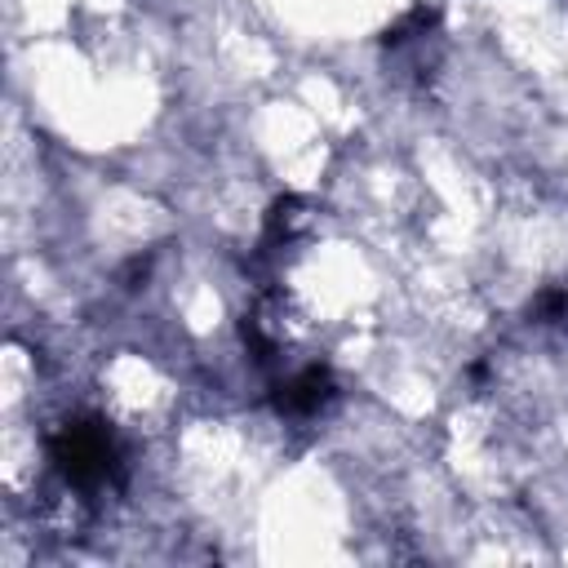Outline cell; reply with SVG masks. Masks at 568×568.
Returning a JSON list of instances; mask_svg holds the SVG:
<instances>
[{
    "label": "cell",
    "instance_id": "1",
    "mask_svg": "<svg viewBox=\"0 0 568 568\" xmlns=\"http://www.w3.org/2000/svg\"><path fill=\"white\" fill-rule=\"evenodd\" d=\"M49 453H53V466L62 470V479L75 484V488H98V484H106L111 470L120 466V453H115L111 430H106L102 422H93V417L67 422V426L53 435Z\"/></svg>",
    "mask_w": 568,
    "mask_h": 568
},
{
    "label": "cell",
    "instance_id": "2",
    "mask_svg": "<svg viewBox=\"0 0 568 568\" xmlns=\"http://www.w3.org/2000/svg\"><path fill=\"white\" fill-rule=\"evenodd\" d=\"M328 399H333V377L320 364H311V368H302V373H293L288 382L275 386V408L280 413H297V417L320 413Z\"/></svg>",
    "mask_w": 568,
    "mask_h": 568
},
{
    "label": "cell",
    "instance_id": "3",
    "mask_svg": "<svg viewBox=\"0 0 568 568\" xmlns=\"http://www.w3.org/2000/svg\"><path fill=\"white\" fill-rule=\"evenodd\" d=\"M426 27H435V13H430V9H413V13H408L404 22H395L382 40H386V44H404V40H413V36H426Z\"/></svg>",
    "mask_w": 568,
    "mask_h": 568
},
{
    "label": "cell",
    "instance_id": "4",
    "mask_svg": "<svg viewBox=\"0 0 568 568\" xmlns=\"http://www.w3.org/2000/svg\"><path fill=\"white\" fill-rule=\"evenodd\" d=\"M537 315H546V320L568 315V293H546V297L537 302Z\"/></svg>",
    "mask_w": 568,
    "mask_h": 568
}]
</instances>
